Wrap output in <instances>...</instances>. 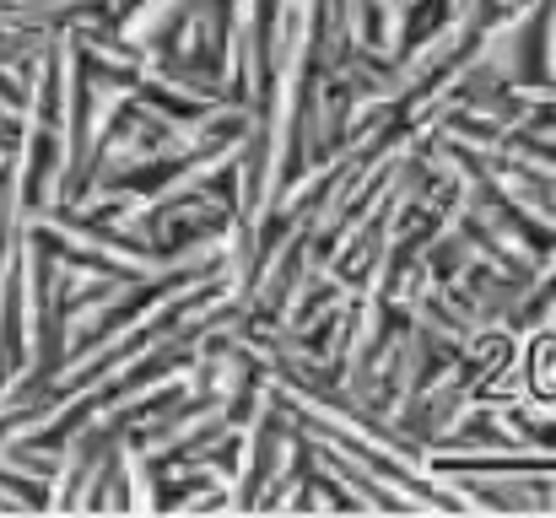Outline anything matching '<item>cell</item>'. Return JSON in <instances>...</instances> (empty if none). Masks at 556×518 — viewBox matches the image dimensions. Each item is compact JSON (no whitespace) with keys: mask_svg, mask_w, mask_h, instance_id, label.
<instances>
[{"mask_svg":"<svg viewBox=\"0 0 556 518\" xmlns=\"http://www.w3.org/2000/svg\"><path fill=\"white\" fill-rule=\"evenodd\" d=\"M556 0H0V308L503 319L556 260Z\"/></svg>","mask_w":556,"mask_h":518,"instance_id":"cell-1","label":"cell"}]
</instances>
